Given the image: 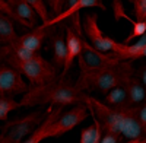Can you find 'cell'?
Segmentation results:
<instances>
[{
  "label": "cell",
  "instance_id": "6da1fadb",
  "mask_svg": "<svg viewBox=\"0 0 146 143\" xmlns=\"http://www.w3.org/2000/svg\"><path fill=\"white\" fill-rule=\"evenodd\" d=\"M85 92L62 79L45 83L40 86H31L29 91L22 98V107H67L83 104Z\"/></svg>",
  "mask_w": 146,
  "mask_h": 143
},
{
  "label": "cell",
  "instance_id": "7a4b0ae2",
  "mask_svg": "<svg viewBox=\"0 0 146 143\" xmlns=\"http://www.w3.org/2000/svg\"><path fill=\"white\" fill-rule=\"evenodd\" d=\"M135 70L131 62L123 60L115 67H108L101 70H85L80 72L76 82V88L83 91H101L104 93L123 85L126 76Z\"/></svg>",
  "mask_w": 146,
  "mask_h": 143
},
{
  "label": "cell",
  "instance_id": "3957f363",
  "mask_svg": "<svg viewBox=\"0 0 146 143\" xmlns=\"http://www.w3.org/2000/svg\"><path fill=\"white\" fill-rule=\"evenodd\" d=\"M2 60L7 62V64L18 69L22 75H25L28 80L32 83V86H40L57 80V69L53 66V63L47 62L45 58L38 53L34 58L28 62H22L12 53L10 45H2Z\"/></svg>",
  "mask_w": 146,
  "mask_h": 143
},
{
  "label": "cell",
  "instance_id": "277c9868",
  "mask_svg": "<svg viewBox=\"0 0 146 143\" xmlns=\"http://www.w3.org/2000/svg\"><path fill=\"white\" fill-rule=\"evenodd\" d=\"M47 114H48V110H47ZM47 114H44L42 111H35L22 118H18L15 121H9L3 126L2 134L6 136L13 143H22V140L28 134H32L40 127V124L45 120Z\"/></svg>",
  "mask_w": 146,
  "mask_h": 143
},
{
  "label": "cell",
  "instance_id": "5b68a950",
  "mask_svg": "<svg viewBox=\"0 0 146 143\" xmlns=\"http://www.w3.org/2000/svg\"><path fill=\"white\" fill-rule=\"evenodd\" d=\"M83 104L91 110L94 117L101 123L104 132H118L120 133V124L121 118H123V113L121 108H111L107 104H102L101 101L95 99L94 97L85 93Z\"/></svg>",
  "mask_w": 146,
  "mask_h": 143
},
{
  "label": "cell",
  "instance_id": "8992f818",
  "mask_svg": "<svg viewBox=\"0 0 146 143\" xmlns=\"http://www.w3.org/2000/svg\"><path fill=\"white\" fill-rule=\"evenodd\" d=\"M121 62V58L115 56L114 53H101L92 47L86 40L83 38V50L82 54L79 56V67L80 72L85 70H101V69H108V67H115Z\"/></svg>",
  "mask_w": 146,
  "mask_h": 143
},
{
  "label": "cell",
  "instance_id": "52a82bcc",
  "mask_svg": "<svg viewBox=\"0 0 146 143\" xmlns=\"http://www.w3.org/2000/svg\"><path fill=\"white\" fill-rule=\"evenodd\" d=\"M86 117H88V107L85 104L75 105L72 110L62 114L53 123V126L50 127V132H48V139L63 136L64 133L70 132L76 126H79Z\"/></svg>",
  "mask_w": 146,
  "mask_h": 143
},
{
  "label": "cell",
  "instance_id": "ba28073f",
  "mask_svg": "<svg viewBox=\"0 0 146 143\" xmlns=\"http://www.w3.org/2000/svg\"><path fill=\"white\" fill-rule=\"evenodd\" d=\"M83 32L86 38L91 41L92 47H95L101 53H110L114 50L117 41L102 34L101 28L98 26V15L96 13H86L83 21Z\"/></svg>",
  "mask_w": 146,
  "mask_h": 143
},
{
  "label": "cell",
  "instance_id": "9c48e42d",
  "mask_svg": "<svg viewBox=\"0 0 146 143\" xmlns=\"http://www.w3.org/2000/svg\"><path fill=\"white\" fill-rule=\"evenodd\" d=\"M29 91L25 80L22 79V73L7 63L0 66V95H21Z\"/></svg>",
  "mask_w": 146,
  "mask_h": 143
},
{
  "label": "cell",
  "instance_id": "30bf717a",
  "mask_svg": "<svg viewBox=\"0 0 146 143\" xmlns=\"http://www.w3.org/2000/svg\"><path fill=\"white\" fill-rule=\"evenodd\" d=\"M123 118L120 124V133L123 137L129 140H137L143 139L145 136V126L139 120V107H124L121 108Z\"/></svg>",
  "mask_w": 146,
  "mask_h": 143
},
{
  "label": "cell",
  "instance_id": "8fae6325",
  "mask_svg": "<svg viewBox=\"0 0 146 143\" xmlns=\"http://www.w3.org/2000/svg\"><path fill=\"white\" fill-rule=\"evenodd\" d=\"M51 32V26L47 25V23H42L41 26H36L35 29H31L29 32L22 34L19 40L16 41V44L25 47V48L35 51V53H40V48L44 42V40L50 35Z\"/></svg>",
  "mask_w": 146,
  "mask_h": 143
},
{
  "label": "cell",
  "instance_id": "7c38bea8",
  "mask_svg": "<svg viewBox=\"0 0 146 143\" xmlns=\"http://www.w3.org/2000/svg\"><path fill=\"white\" fill-rule=\"evenodd\" d=\"M66 44H67V57H66V63H64V67L62 70V76L60 79L64 80L67 72L70 70L75 58L79 57L82 54V50H83V38L79 37V35L73 31L70 26L66 28Z\"/></svg>",
  "mask_w": 146,
  "mask_h": 143
},
{
  "label": "cell",
  "instance_id": "4fadbf2b",
  "mask_svg": "<svg viewBox=\"0 0 146 143\" xmlns=\"http://www.w3.org/2000/svg\"><path fill=\"white\" fill-rule=\"evenodd\" d=\"M66 10H63V13L57 16V18H51V21L47 23V25L50 26H54L56 23H60L63 22L66 19H70L72 16H75L79 10L82 9H86V7H100L102 10H105V6L102 2H100V0H70V2H67L66 5Z\"/></svg>",
  "mask_w": 146,
  "mask_h": 143
},
{
  "label": "cell",
  "instance_id": "5bb4252c",
  "mask_svg": "<svg viewBox=\"0 0 146 143\" xmlns=\"http://www.w3.org/2000/svg\"><path fill=\"white\" fill-rule=\"evenodd\" d=\"M62 110L63 107H50L48 108V114L45 117V120L40 124V127L35 130V132L22 143H41L42 140L48 139V132H50V127L53 126V123L57 118L62 115Z\"/></svg>",
  "mask_w": 146,
  "mask_h": 143
},
{
  "label": "cell",
  "instance_id": "9a60e30c",
  "mask_svg": "<svg viewBox=\"0 0 146 143\" xmlns=\"http://www.w3.org/2000/svg\"><path fill=\"white\" fill-rule=\"evenodd\" d=\"M136 72L133 70L126 76L124 79V88L127 91V95H129V104L131 107H137L139 104H142L145 99H146V91H145V86L142 85V82L137 76H135Z\"/></svg>",
  "mask_w": 146,
  "mask_h": 143
},
{
  "label": "cell",
  "instance_id": "2e32d148",
  "mask_svg": "<svg viewBox=\"0 0 146 143\" xmlns=\"http://www.w3.org/2000/svg\"><path fill=\"white\" fill-rule=\"evenodd\" d=\"M7 3L12 7V10H13L21 19H23L25 22L29 23L31 29L36 28V13L31 7L28 0H9Z\"/></svg>",
  "mask_w": 146,
  "mask_h": 143
},
{
  "label": "cell",
  "instance_id": "e0dca14e",
  "mask_svg": "<svg viewBox=\"0 0 146 143\" xmlns=\"http://www.w3.org/2000/svg\"><path fill=\"white\" fill-rule=\"evenodd\" d=\"M66 57H67V44L64 41V35L62 31H58L54 37H53V66L56 69L64 67L66 63Z\"/></svg>",
  "mask_w": 146,
  "mask_h": 143
},
{
  "label": "cell",
  "instance_id": "ac0fdd59",
  "mask_svg": "<svg viewBox=\"0 0 146 143\" xmlns=\"http://www.w3.org/2000/svg\"><path fill=\"white\" fill-rule=\"evenodd\" d=\"M19 40L15 31V22L6 15H0V42L2 45H13Z\"/></svg>",
  "mask_w": 146,
  "mask_h": 143
},
{
  "label": "cell",
  "instance_id": "d6986e66",
  "mask_svg": "<svg viewBox=\"0 0 146 143\" xmlns=\"http://www.w3.org/2000/svg\"><path fill=\"white\" fill-rule=\"evenodd\" d=\"M105 104L108 107H111V108H124V107H129L130 105L129 104V95H127L124 85H120V86L111 89L110 92H107Z\"/></svg>",
  "mask_w": 146,
  "mask_h": 143
},
{
  "label": "cell",
  "instance_id": "ffe728a7",
  "mask_svg": "<svg viewBox=\"0 0 146 143\" xmlns=\"http://www.w3.org/2000/svg\"><path fill=\"white\" fill-rule=\"evenodd\" d=\"M101 137H102V126L95 118L94 124H91L89 127L83 128L80 132L79 143H96V142H101Z\"/></svg>",
  "mask_w": 146,
  "mask_h": 143
},
{
  "label": "cell",
  "instance_id": "44dd1931",
  "mask_svg": "<svg viewBox=\"0 0 146 143\" xmlns=\"http://www.w3.org/2000/svg\"><path fill=\"white\" fill-rule=\"evenodd\" d=\"M22 108L21 101L16 102L13 99V97H9V95H0V118L3 121H6V118L9 115V113H12L13 110Z\"/></svg>",
  "mask_w": 146,
  "mask_h": 143
},
{
  "label": "cell",
  "instance_id": "7402d4cb",
  "mask_svg": "<svg viewBox=\"0 0 146 143\" xmlns=\"http://www.w3.org/2000/svg\"><path fill=\"white\" fill-rule=\"evenodd\" d=\"M31 7L34 9V12L36 13V16H40L42 19V23H48L51 19H50V15H48V10H47V6L42 0H28Z\"/></svg>",
  "mask_w": 146,
  "mask_h": 143
},
{
  "label": "cell",
  "instance_id": "603a6c76",
  "mask_svg": "<svg viewBox=\"0 0 146 143\" xmlns=\"http://www.w3.org/2000/svg\"><path fill=\"white\" fill-rule=\"evenodd\" d=\"M135 16L139 22H146V0H131Z\"/></svg>",
  "mask_w": 146,
  "mask_h": 143
},
{
  "label": "cell",
  "instance_id": "cb8c5ba5",
  "mask_svg": "<svg viewBox=\"0 0 146 143\" xmlns=\"http://www.w3.org/2000/svg\"><path fill=\"white\" fill-rule=\"evenodd\" d=\"M113 9H114L115 21H120L121 18H124L126 21H129V22L131 23V25H135V23H136V21L130 19V18L126 15V12H124V9H123V5H121V2H120V0H114V2H113Z\"/></svg>",
  "mask_w": 146,
  "mask_h": 143
},
{
  "label": "cell",
  "instance_id": "d4e9b609",
  "mask_svg": "<svg viewBox=\"0 0 146 143\" xmlns=\"http://www.w3.org/2000/svg\"><path fill=\"white\" fill-rule=\"evenodd\" d=\"M121 139H123V134L118 132H105L100 143H121Z\"/></svg>",
  "mask_w": 146,
  "mask_h": 143
},
{
  "label": "cell",
  "instance_id": "484cf974",
  "mask_svg": "<svg viewBox=\"0 0 146 143\" xmlns=\"http://www.w3.org/2000/svg\"><path fill=\"white\" fill-rule=\"evenodd\" d=\"M47 3H48V6L53 9L54 18H57V16L62 15V13H63L62 7H63L64 5H67V2H63V0H50V2H47Z\"/></svg>",
  "mask_w": 146,
  "mask_h": 143
},
{
  "label": "cell",
  "instance_id": "4316f807",
  "mask_svg": "<svg viewBox=\"0 0 146 143\" xmlns=\"http://www.w3.org/2000/svg\"><path fill=\"white\" fill-rule=\"evenodd\" d=\"M139 120L143 123V126H146V99H145L143 105L139 107Z\"/></svg>",
  "mask_w": 146,
  "mask_h": 143
},
{
  "label": "cell",
  "instance_id": "83f0119b",
  "mask_svg": "<svg viewBox=\"0 0 146 143\" xmlns=\"http://www.w3.org/2000/svg\"><path fill=\"white\" fill-rule=\"evenodd\" d=\"M139 77H140V82H142V85L145 86V91H146V66H142L139 69Z\"/></svg>",
  "mask_w": 146,
  "mask_h": 143
},
{
  "label": "cell",
  "instance_id": "f1b7e54d",
  "mask_svg": "<svg viewBox=\"0 0 146 143\" xmlns=\"http://www.w3.org/2000/svg\"><path fill=\"white\" fill-rule=\"evenodd\" d=\"M127 143H146V137H143V139H137V140H129Z\"/></svg>",
  "mask_w": 146,
  "mask_h": 143
},
{
  "label": "cell",
  "instance_id": "f546056e",
  "mask_svg": "<svg viewBox=\"0 0 146 143\" xmlns=\"http://www.w3.org/2000/svg\"><path fill=\"white\" fill-rule=\"evenodd\" d=\"M0 143H13V142H10L6 136H3V134H2V136H0Z\"/></svg>",
  "mask_w": 146,
  "mask_h": 143
},
{
  "label": "cell",
  "instance_id": "4dcf8cb0",
  "mask_svg": "<svg viewBox=\"0 0 146 143\" xmlns=\"http://www.w3.org/2000/svg\"><path fill=\"white\" fill-rule=\"evenodd\" d=\"M145 136H146V126H145Z\"/></svg>",
  "mask_w": 146,
  "mask_h": 143
}]
</instances>
